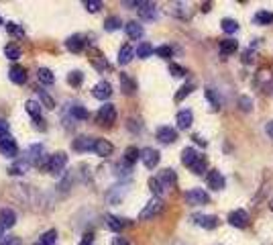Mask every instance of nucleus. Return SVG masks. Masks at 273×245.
I'll use <instances>...</instances> for the list:
<instances>
[{
    "mask_svg": "<svg viewBox=\"0 0 273 245\" xmlns=\"http://www.w3.org/2000/svg\"><path fill=\"white\" fill-rule=\"evenodd\" d=\"M0 27H4V20H2V16H0Z\"/></svg>",
    "mask_w": 273,
    "mask_h": 245,
    "instance_id": "61",
    "label": "nucleus"
},
{
    "mask_svg": "<svg viewBox=\"0 0 273 245\" xmlns=\"http://www.w3.org/2000/svg\"><path fill=\"white\" fill-rule=\"evenodd\" d=\"M106 225H108V229H112L114 233H118V231H122L124 227H127V221L118 219L114 215H106Z\"/></svg>",
    "mask_w": 273,
    "mask_h": 245,
    "instance_id": "27",
    "label": "nucleus"
},
{
    "mask_svg": "<svg viewBox=\"0 0 273 245\" xmlns=\"http://www.w3.org/2000/svg\"><path fill=\"white\" fill-rule=\"evenodd\" d=\"M194 88H196V84L194 82H185L180 90H178V94H176V102H182L185 96H190L192 92H194Z\"/></svg>",
    "mask_w": 273,
    "mask_h": 245,
    "instance_id": "32",
    "label": "nucleus"
},
{
    "mask_svg": "<svg viewBox=\"0 0 273 245\" xmlns=\"http://www.w3.org/2000/svg\"><path fill=\"white\" fill-rule=\"evenodd\" d=\"M271 78H273V74H269V70H267V68H263V70H259V74H257V80H255V82H257V86H263V82H265V80H269V82H271Z\"/></svg>",
    "mask_w": 273,
    "mask_h": 245,
    "instance_id": "50",
    "label": "nucleus"
},
{
    "mask_svg": "<svg viewBox=\"0 0 273 245\" xmlns=\"http://www.w3.org/2000/svg\"><path fill=\"white\" fill-rule=\"evenodd\" d=\"M116 121V106L110 102H104L98 110V123L102 125H112Z\"/></svg>",
    "mask_w": 273,
    "mask_h": 245,
    "instance_id": "7",
    "label": "nucleus"
},
{
    "mask_svg": "<svg viewBox=\"0 0 273 245\" xmlns=\"http://www.w3.org/2000/svg\"><path fill=\"white\" fill-rule=\"evenodd\" d=\"M149 188H151V192H153L155 196L161 198V194H163V184L159 182V178H149Z\"/></svg>",
    "mask_w": 273,
    "mask_h": 245,
    "instance_id": "44",
    "label": "nucleus"
},
{
    "mask_svg": "<svg viewBox=\"0 0 273 245\" xmlns=\"http://www.w3.org/2000/svg\"><path fill=\"white\" fill-rule=\"evenodd\" d=\"M176 123H178V129H182V131L190 129V127H192V123H194V115H192V110H190V108H183V110H180L178 117H176Z\"/></svg>",
    "mask_w": 273,
    "mask_h": 245,
    "instance_id": "15",
    "label": "nucleus"
},
{
    "mask_svg": "<svg viewBox=\"0 0 273 245\" xmlns=\"http://www.w3.org/2000/svg\"><path fill=\"white\" fill-rule=\"evenodd\" d=\"M8 78L14 84H25L27 82V70L23 68V65H12V68L8 70Z\"/></svg>",
    "mask_w": 273,
    "mask_h": 245,
    "instance_id": "20",
    "label": "nucleus"
},
{
    "mask_svg": "<svg viewBox=\"0 0 273 245\" xmlns=\"http://www.w3.org/2000/svg\"><path fill=\"white\" fill-rule=\"evenodd\" d=\"M37 78H39V82H43V84H53L55 82V74L49 68H39L37 70Z\"/></svg>",
    "mask_w": 273,
    "mask_h": 245,
    "instance_id": "35",
    "label": "nucleus"
},
{
    "mask_svg": "<svg viewBox=\"0 0 273 245\" xmlns=\"http://www.w3.org/2000/svg\"><path fill=\"white\" fill-rule=\"evenodd\" d=\"M2 233H4V229H2V227H0V239H4V237H2Z\"/></svg>",
    "mask_w": 273,
    "mask_h": 245,
    "instance_id": "60",
    "label": "nucleus"
},
{
    "mask_svg": "<svg viewBox=\"0 0 273 245\" xmlns=\"http://www.w3.org/2000/svg\"><path fill=\"white\" fill-rule=\"evenodd\" d=\"M118 80H120V90L124 92V94H135L137 92V82L129 76V74H118Z\"/></svg>",
    "mask_w": 273,
    "mask_h": 245,
    "instance_id": "18",
    "label": "nucleus"
},
{
    "mask_svg": "<svg viewBox=\"0 0 273 245\" xmlns=\"http://www.w3.org/2000/svg\"><path fill=\"white\" fill-rule=\"evenodd\" d=\"M243 61H245V63H251V61H253V49L245 51V55H243Z\"/></svg>",
    "mask_w": 273,
    "mask_h": 245,
    "instance_id": "55",
    "label": "nucleus"
},
{
    "mask_svg": "<svg viewBox=\"0 0 273 245\" xmlns=\"http://www.w3.org/2000/svg\"><path fill=\"white\" fill-rule=\"evenodd\" d=\"M0 245H23V243H20V239L14 235H6L2 241H0Z\"/></svg>",
    "mask_w": 273,
    "mask_h": 245,
    "instance_id": "51",
    "label": "nucleus"
},
{
    "mask_svg": "<svg viewBox=\"0 0 273 245\" xmlns=\"http://www.w3.org/2000/svg\"><path fill=\"white\" fill-rule=\"evenodd\" d=\"M92 96L94 98H98V100H108L110 96H112V86H110V82H98L96 86H94V90H92Z\"/></svg>",
    "mask_w": 273,
    "mask_h": 245,
    "instance_id": "12",
    "label": "nucleus"
},
{
    "mask_svg": "<svg viewBox=\"0 0 273 245\" xmlns=\"http://www.w3.org/2000/svg\"><path fill=\"white\" fill-rule=\"evenodd\" d=\"M72 117L78 119V121H86V119L90 117V113H88V108H86V106L74 104V106H72Z\"/></svg>",
    "mask_w": 273,
    "mask_h": 245,
    "instance_id": "36",
    "label": "nucleus"
},
{
    "mask_svg": "<svg viewBox=\"0 0 273 245\" xmlns=\"http://www.w3.org/2000/svg\"><path fill=\"white\" fill-rule=\"evenodd\" d=\"M157 6L153 2H147V0H141V6H139V16L143 20H155L157 18Z\"/></svg>",
    "mask_w": 273,
    "mask_h": 245,
    "instance_id": "13",
    "label": "nucleus"
},
{
    "mask_svg": "<svg viewBox=\"0 0 273 245\" xmlns=\"http://www.w3.org/2000/svg\"><path fill=\"white\" fill-rule=\"evenodd\" d=\"M185 203L190 207H202V205H208L210 203V196L206 190L202 188H192L185 192Z\"/></svg>",
    "mask_w": 273,
    "mask_h": 245,
    "instance_id": "3",
    "label": "nucleus"
},
{
    "mask_svg": "<svg viewBox=\"0 0 273 245\" xmlns=\"http://www.w3.org/2000/svg\"><path fill=\"white\" fill-rule=\"evenodd\" d=\"M137 160H141V149H139V147L131 145V147L124 149V164H127V166H133Z\"/></svg>",
    "mask_w": 273,
    "mask_h": 245,
    "instance_id": "28",
    "label": "nucleus"
},
{
    "mask_svg": "<svg viewBox=\"0 0 273 245\" xmlns=\"http://www.w3.org/2000/svg\"><path fill=\"white\" fill-rule=\"evenodd\" d=\"M25 160H27L29 164H33V166H43V164H45V151H43V145H39V143L31 145V147L27 149ZM45 166H47V164H45Z\"/></svg>",
    "mask_w": 273,
    "mask_h": 245,
    "instance_id": "5",
    "label": "nucleus"
},
{
    "mask_svg": "<svg viewBox=\"0 0 273 245\" xmlns=\"http://www.w3.org/2000/svg\"><path fill=\"white\" fill-rule=\"evenodd\" d=\"M68 166V155L64 153V151H57V153H53L51 158L47 160V172L49 174H59L61 170H64Z\"/></svg>",
    "mask_w": 273,
    "mask_h": 245,
    "instance_id": "4",
    "label": "nucleus"
},
{
    "mask_svg": "<svg viewBox=\"0 0 273 245\" xmlns=\"http://www.w3.org/2000/svg\"><path fill=\"white\" fill-rule=\"evenodd\" d=\"M94 145H96V139L94 137H86V135L74 139V143H72V147L76 151H94Z\"/></svg>",
    "mask_w": 273,
    "mask_h": 245,
    "instance_id": "17",
    "label": "nucleus"
},
{
    "mask_svg": "<svg viewBox=\"0 0 273 245\" xmlns=\"http://www.w3.org/2000/svg\"><path fill=\"white\" fill-rule=\"evenodd\" d=\"M8 129H10L8 121H4V119H0V137H4V135H8Z\"/></svg>",
    "mask_w": 273,
    "mask_h": 245,
    "instance_id": "52",
    "label": "nucleus"
},
{
    "mask_svg": "<svg viewBox=\"0 0 273 245\" xmlns=\"http://www.w3.org/2000/svg\"><path fill=\"white\" fill-rule=\"evenodd\" d=\"M237 49H239V41H235V39L220 41V55H233Z\"/></svg>",
    "mask_w": 273,
    "mask_h": 245,
    "instance_id": "26",
    "label": "nucleus"
},
{
    "mask_svg": "<svg viewBox=\"0 0 273 245\" xmlns=\"http://www.w3.org/2000/svg\"><path fill=\"white\" fill-rule=\"evenodd\" d=\"M159 160H161V155H159L157 149H153V147H145V149H141V162H143V166H145L147 170L157 168Z\"/></svg>",
    "mask_w": 273,
    "mask_h": 245,
    "instance_id": "6",
    "label": "nucleus"
},
{
    "mask_svg": "<svg viewBox=\"0 0 273 245\" xmlns=\"http://www.w3.org/2000/svg\"><path fill=\"white\" fill-rule=\"evenodd\" d=\"M237 106L243 110V113H251V108H253V100L249 96H239L237 98Z\"/></svg>",
    "mask_w": 273,
    "mask_h": 245,
    "instance_id": "41",
    "label": "nucleus"
},
{
    "mask_svg": "<svg viewBox=\"0 0 273 245\" xmlns=\"http://www.w3.org/2000/svg\"><path fill=\"white\" fill-rule=\"evenodd\" d=\"M192 219L198 227H202L206 231H212L218 227V217H214V215H194Z\"/></svg>",
    "mask_w": 273,
    "mask_h": 245,
    "instance_id": "9",
    "label": "nucleus"
},
{
    "mask_svg": "<svg viewBox=\"0 0 273 245\" xmlns=\"http://www.w3.org/2000/svg\"><path fill=\"white\" fill-rule=\"evenodd\" d=\"M29 166H31V164H29L27 160H18V162H14V164L10 166V170H8V172H10L12 176H23V174H27Z\"/></svg>",
    "mask_w": 273,
    "mask_h": 245,
    "instance_id": "31",
    "label": "nucleus"
},
{
    "mask_svg": "<svg viewBox=\"0 0 273 245\" xmlns=\"http://www.w3.org/2000/svg\"><path fill=\"white\" fill-rule=\"evenodd\" d=\"M206 166H208V162H206V158H204V155L200 153V158L196 160V164H194L190 170H192L194 174H198V176H200V174H204V172H206Z\"/></svg>",
    "mask_w": 273,
    "mask_h": 245,
    "instance_id": "42",
    "label": "nucleus"
},
{
    "mask_svg": "<svg viewBox=\"0 0 273 245\" xmlns=\"http://www.w3.org/2000/svg\"><path fill=\"white\" fill-rule=\"evenodd\" d=\"M159 182L163 184V188H170V186H174L178 182V176H176V172L172 168H165L159 174Z\"/></svg>",
    "mask_w": 273,
    "mask_h": 245,
    "instance_id": "23",
    "label": "nucleus"
},
{
    "mask_svg": "<svg viewBox=\"0 0 273 245\" xmlns=\"http://www.w3.org/2000/svg\"><path fill=\"white\" fill-rule=\"evenodd\" d=\"M80 245H92V233H88V235H84V241H82Z\"/></svg>",
    "mask_w": 273,
    "mask_h": 245,
    "instance_id": "56",
    "label": "nucleus"
},
{
    "mask_svg": "<svg viewBox=\"0 0 273 245\" xmlns=\"http://www.w3.org/2000/svg\"><path fill=\"white\" fill-rule=\"evenodd\" d=\"M194 141H196L198 145H206V139H204L202 135H194Z\"/></svg>",
    "mask_w": 273,
    "mask_h": 245,
    "instance_id": "57",
    "label": "nucleus"
},
{
    "mask_svg": "<svg viewBox=\"0 0 273 245\" xmlns=\"http://www.w3.org/2000/svg\"><path fill=\"white\" fill-rule=\"evenodd\" d=\"M114 147L108 139H96V145H94V153L100 155V158H108V155H112Z\"/></svg>",
    "mask_w": 273,
    "mask_h": 245,
    "instance_id": "19",
    "label": "nucleus"
},
{
    "mask_svg": "<svg viewBox=\"0 0 273 245\" xmlns=\"http://www.w3.org/2000/svg\"><path fill=\"white\" fill-rule=\"evenodd\" d=\"M155 135H157V139H159L161 143H165V145L178 141V131H176L174 127H167V125H165V127H159Z\"/></svg>",
    "mask_w": 273,
    "mask_h": 245,
    "instance_id": "11",
    "label": "nucleus"
},
{
    "mask_svg": "<svg viewBox=\"0 0 273 245\" xmlns=\"http://www.w3.org/2000/svg\"><path fill=\"white\" fill-rule=\"evenodd\" d=\"M135 49L129 45V43H127V45H122L120 49H118V63L120 65H127V63H131L133 61V57H135Z\"/></svg>",
    "mask_w": 273,
    "mask_h": 245,
    "instance_id": "24",
    "label": "nucleus"
},
{
    "mask_svg": "<svg viewBox=\"0 0 273 245\" xmlns=\"http://www.w3.org/2000/svg\"><path fill=\"white\" fill-rule=\"evenodd\" d=\"M112 245H131V243L124 239V237H114V239H112Z\"/></svg>",
    "mask_w": 273,
    "mask_h": 245,
    "instance_id": "53",
    "label": "nucleus"
},
{
    "mask_svg": "<svg viewBox=\"0 0 273 245\" xmlns=\"http://www.w3.org/2000/svg\"><path fill=\"white\" fill-rule=\"evenodd\" d=\"M226 221H228L230 227H235V229H245V227H249V221H251V219H249V213H247V211L235 209V211L228 213Z\"/></svg>",
    "mask_w": 273,
    "mask_h": 245,
    "instance_id": "2",
    "label": "nucleus"
},
{
    "mask_svg": "<svg viewBox=\"0 0 273 245\" xmlns=\"http://www.w3.org/2000/svg\"><path fill=\"white\" fill-rule=\"evenodd\" d=\"M25 110L33 117V119H39L41 117V102H37V100H27L25 102Z\"/></svg>",
    "mask_w": 273,
    "mask_h": 245,
    "instance_id": "37",
    "label": "nucleus"
},
{
    "mask_svg": "<svg viewBox=\"0 0 273 245\" xmlns=\"http://www.w3.org/2000/svg\"><path fill=\"white\" fill-rule=\"evenodd\" d=\"M82 80H84V74L82 72H70V76H68V84H72V86H80L82 84Z\"/></svg>",
    "mask_w": 273,
    "mask_h": 245,
    "instance_id": "48",
    "label": "nucleus"
},
{
    "mask_svg": "<svg viewBox=\"0 0 273 245\" xmlns=\"http://www.w3.org/2000/svg\"><path fill=\"white\" fill-rule=\"evenodd\" d=\"M155 55H157V57H163V59H170V57L174 55V49H172L170 45H159V47L155 49Z\"/></svg>",
    "mask_w": 273,
    "mask_h": 245,
    "instance_id": "45",
    "label": "nucleus"
},
{
    "mask_svg": "<svg viewBox=\"0 0 273 245\" xmlns=\"http://www.w3.org/2000/svg\"><path fill=\"white\" fill-rule=\"evenodd\" d=\"M37 94H39L41 106H45V108H55V100H53L45 90H37Z\"/></svg>",
    "mask_w": 273,
    "mask_h": 245,
    "instance_id": "39",
    "label": "nucleus"
},
{
    "mask_svg": "<svg viewBox=\"0 0 273 245\" xmlns=\"http://www.w3.org/2000/svg\"><path fill=\"white\" fill-rule=\"evenodd\" d=\"M269 209H271V211H273V198H271V200H269Z\"/></svg>",
    "mask_w": 273,
    "mask_h": 245,
    "instance_id": "59",
    "label": "nucleus"
},
{
    "mask_svg": "<svg viewBox=\"0 0 273 245\" xmlns=\"http://www.w3.org/2000/svg\"><path fill=\"white\" fill-rule=\"evenodd\" d=\"M84 45H86V41H84L82 35H72V37H68V41H66V47H68L72 53H80V51L84 49Z\"/></svg>",
    "mask_w": 273,
    "mask_h": 245,
    "instance_id": "22",
    "label": "nucleus"
},
{
    "mask_svg": "<svg viewBox=\"0 0 273 245\" xmlns=\"http://www.w3.org/2000/svg\"><path fill=\"white\" fill-rule=\"evenodd\" d=\"M198 158H200V153H198L194 147H183V149H182V164H183V166L192 168Z\"/></svg>",
    "mask_w": 273,
    "mask_h": 245,
    "instance_id": "21",
    "label": "nucleus"
},
{
    "mask_svg": "<svg viewBox=\"0 0 273 245\" xmlns=\"http://www.w3.org/2000/svg\"><path fill=\"white\" fill-rule=\"evenodd\" d=\"M84 6H86L88 12H98V10L102 8V2H100V0H86V2H84Z\"/></svg>",
    "mask_w": 273,
    "mask_h": 245,
    "instance_id": "49",
    "label": "nucleus"
},
{
    "mask_svg": "<svg viewBox=\"0 0 273 245\" xmlns=\"http://www.w3.org/2000/svg\"><path fill=\"white\" fill-rule=\"evenodd\" d=\"M4 55H6L8 59L16 61V59L20 57V49H18L16 45H6V47H4Z\"/></svg>",
    "mask_w": 273,
    "mask_h": 245,
    "instance_id": "46",
    "label": "nucleus"
},
{
    "mask_svg": "<svg viewBox=\"0 0 273 245\" xmlns=\"http://www.w3.org/2000/svg\"><path fill=\"white\" fill-rule=\"evenodd\" d=\"M0 153L6 155V158H16L18 155V147H16V141L14 137L10 135H4V137H0Z\"/></svg>",
    "mask_w": 273,
    "mask_h": 245,
    "instance_id": "8",
    "label": "nucleus"
},
{
    "mask_svg": "<svg viewBox=\"0 0 273 245\" xmlns=\"http://www.w3.org/2000/svg\"><path fill=\"white\" fill-rule=\"evenodd\" d=\"M220 29H222L224 33H228V35H233V33L239 31V23H237L235 18H222V20H220Z\"/></svg>",
    "mask_w": 273,
    "mask_h": 245,
    "instance_id": "33",
    "label": "nucleus"
},
{
    "mask_svg": "<svg viewBox=\"0 0 273 245\" xmlns=\"http://www.w3.org/2000/svg\"><path fill=\"white\" fill-rule=\"evenodd\" d=\"M55 241H57V231H55V229H51V231H47L43 237L39 239V243H37V245H55Z\"/></svg>",
    "mask_w": 273,
    "mask_h": 245,
    "instance_id": "40",
    "label": "nucleus"
},
{
    "mask_svg": "<svg viewBox=\"0 0 273 245\" xmlns=\"http://www.w3.org/2000/svg\"><path fill=\"white\" fill-rule=\"evenodd\" d=\"M120 25H122V20L118 16H108L106 20H104V29L106 31H118Z\"/></svg>",
    "mask_w": 273,
    "mask_h": 245,
    "instance_id": "38",
    "label": "nucleus"
},
{
    "mask_svg": "<svg viewBox=\"0 0 273 245\" xmlns=\"http://www.w3.org/2000/svg\"><path fill=\"white\" fill-rule=\"evenodd\" d=\"M153 53H155L153 45H151V43H147V41H143L141 45L137 47V57H141V59H147V57H151Z\"/></svg>",
    "mask_w": 273,
    "mask_h": 245,
    "instance_id": "34",
    "label": "nucleus"
},
{
    "mask_svg": "<svg viewBox=\"0 0 273 245\" xmlns=\"http://www.w3.org/2000/svg\"><path fill=\"white\" fill-rule=\"evenodd\" d=\"M210 8H212V4H210V2H204V4H202V12H208Z\"/></svg>",
    "mask_w": 273,
    "mask_h": 245,
    "instance_id": "58",
    "label": "nucleus"
},
{
    "mask_svg": "<svg viewBox=\"0 0 273 245\" xmlns=\"http://www.w3.org/2000/svg\"><path fill=\"white\" fill-rule=\"evenodd\" d=\"M206 184H208V188H212V190H222L226 186V180H224V176L218 170H210L206 174Z\"/></svg>",
    "mask_w": 273,
    "mask_h": 245,
    "instance_id": "10",
    "label": "nucleus"
},
{
    "mask_svg": "<svg viewBox=\"0 0 273 245\" xmlns=\"http://www.w3.org/2000/svg\"><path fill=\"white\" fill-rule=\"evenodd\" d=\"M253 20H255L257 25L267 27V25H271V23H273V12H271V10H259V12L253 16Z\"/></svg>",
    "mask_w": 273,
    "mask_h": 245,
    "instance_id": "30",
    "label": "nucleus"
},
{
    "mask_svg": "<svg viewBox=\"0 0 273 245\" xmlns=\"http://www.w3.org/2000/svg\"><path fill=\"white\" fill-rule=\"evenodd\" d=\"M124 196H127V186H114L106 192L104 198H106V203H110V205H120Z\"/></svg>",
    "mask_w": 273,
    "mask_h": 245,
    "instance_id": "14",
    "label": "nucleus"
},
{
    "mask_svg": "<svg viewBox=\"0 0 273 245\" xmlns=\"http://www.w3.org/2000/svg\"><path fill=\"white\" fill-rule=\"evenodd\" d=\"M265 133H267L269 139H273V121H269V123L265 125Z\"/></svg>",
    "mask_w": 273,
    "mask_h": 245,
    "instance_id": "54",
    "label": "nucleus"
},
{
    "mask_svg": "<svg viewBox=\"0 0 273 245\" xmlns=\"http://www.w3.org/2000/svg\"><path fill=\"white\" fill-rule=\"evenodd\" d=\"M170 74H172V76H176V78H183V76L187 74V70H185V68H182L180 63H170Z\"/></svg>",
    "mask_w": 273,
    "mask_h": 245,
    "instance_id": "47",
    "label": "nucleus"
},
{
    "mask_svg": "<svg viewBox=\"0 0 273 245\" xmlns=\"http://www.w3.org/2000/svg\"><path fill=\"white\" fill-rule=\"evenodd\" d=\"M124 31H127V35H129V39H141L143 37V25H139L137 20H129L127 25H124Z\"/></svg>",
    "mask_w": 273,
    "mask_h": 245,
    "instance_id": "25",
    "label": "nucleus"
},
{
    "mask_svg": "<svg viewBox=\"0 0 273 245\" xmlns=\"http://www.w3.org/2000/svg\"><path fill=\"white\" fill-rule=\"evenodd\" d=\"M16 225V213L12 209H0V227L10 229Z\"/></svg>",
    "mask_w": 273,
    "mask_h": 245,
    "instance_id": "16",
    "label": "nucleus"
},
{
    "mask_svg": "<svg viewBox=\"0 0 273 245\" xmlns=\"http://www.w3.org/2000/svg\"><path fill=\"white\" fill-rule=\"evenodd\" d=\"M204 96H206V100L210 102V106H212L214 110L220 108V96H218V92L214 90V88H206V90H204Z\"/></svg>",
    "mask_w": 273,
    "mask_h": 245,
    "instance_id": "29",
    "label": "nucleus"
},
{
    "mask_svg": "<svg viewBox=\"0 0 273 245\" xmlns=\"http://www.w3.org/2000/svg\"><path fill=\"white\" fill-rule=\"evenodd\" d=\"M4 27H6V31H8L12 37H25V29L20 27V25H16V23H6Z\"/></svg>",
    "mask_w": 273,
    "mask_h": 245,
    "instance_id": "43",
    "label": "nucleus"
},
{
    "mask_svg": "<svg viewBox=\"0 0 273 245\" xmlns=\"http://www.w3.org/2000/svg\"><path fill=\"white\" fill-rule=\"evenodd\" d=\"M161 213H163V200L159 196H153L149 203L143 207V211L139 213V221H149V219H153Z\"/></svg>",
    "mask_w": 273,
    "mask_h": 245,
    "instance_id": "1",
    "label": "nucleus"
}]
</instances>
